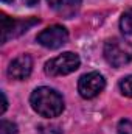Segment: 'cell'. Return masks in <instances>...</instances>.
<instances>
[{
    "instance_id": "6da1fadb",
    "label": "cell",
    "mask_w": 132,
    "mask_h": 134,
    "mask_svg": "<svg viewBox=\"0 0 132 134\" xmlns=\"http://www.w3.org/2000/svg\"><path fill=\"white\" fill-rule=\"evenodd\" d=\"M30 103L34 111L42 117H58L64 111L62 95L50 87H37L30 97Z\"/></svg>"
},
{
    "instance_id": "7a4b0ae2",
    "label": "cell",
    "mask_w": 132,
    "mask_h": 134,
    "mask_svg": "<svg viewBox=\"0 0 132 134\" xmlns=\"http://www.w3.org/2000/svg\"><path fill=\"white\" fill-rule=\"evenodd\" d=\"M104 58L113 67L129 64L132 61V44L120 37L109 39L104 44Z\"/></svg>"
},
{
    "instance_id": "3957f363",
    "label": "cell",
    "mask_w": 132,
    "mask_h": 134,
    "mask_svg": "<svg viewBox=\"0 0 132 134\" xmlns=\"http://www.w3.org/2000/svg\"><path fill=\"white\" fill-rule=\"evenodd\" d=\"M81 64L79 56L76 53L71 52H65L50 61H47L45 64V73L50 76H62V75H68L71 72H75Z\"/></svg>"
},
{
    "instance_id": "277c9868",
    "label": "cell",
    "mask_w": 132,
    "mask_h": 134,
    "mask_svg": "<svg viewBox=\"0 0 132 134\" xmlns=\"http://www.w3.org/2000/svg\"><path fill=\"white\" fill-rule=\"evenodd\" d=\"M106 87V80L98 72H90L86 73L79 78L78 81V92L82 98H93Z\"/></svg>"
},
{
    "instance_id": "5b68a950",
    "label": "cell",
    "mask_w": 132,
    "mask_h": 134,
    "mask_svg": "<svg viewBox=\"0 0 132 134\" xmlns=\"http://www.w3.org/2000/svg\"><path fill=\"white\" fill-rule=\"evenodd\" d=\"M37 42L45 48H59L68 41V31L61 25H53L37 34Z\"/></svg>"
},
{
    "instance_id": "8992f818",
    "label": "cell",
    "mask_w": 132,
    "mask_h": 134,
    "mask_svg": "<svg viewBox=\"0 0 132 134\" xmlns=\"http://www.w3.org/2000/svg\"><path fill=\"white\" fill-rule=\"evenodd\" d=\"M33 70V59L30 55L17 56L8 67V76L13 80H25Z\"/></svg>"
},
{
    "instance_id": "52a82bcc",
    "label": "cell",
    "mask_w": 132,
    "mask_h": 134,
    "mask_svg": "<svg viewBox=\"0 0 132 134\" xmlns=\"http://www.w3.org/2000/svg\"><path fill=\"white\" fill-rule=\"evenodd\" d=\"M39 20H28V22H25V20H11V19H8L6 16H3L2 17V31H3V42H6L11 36L14 37V36H17V34L23 33V31H27L28 30V27H31L34 24H37Z\"/></svg>"
},
{
    "instance_id": "ba28073f",
    "label": "cell",
    "mask_w": 132,
    "mask_h": 134,
    "mask_svg": "<svg viewBox=\"0 0 132 134\" xmlns=\"http://www.w3.org/2000/svg\"><path fill=\"white\" fill-rule=\"evenodd\" d=\"M50 8H53L56 13L65 16V17H70L73 16L79 6H81V0H47Z\"/></svg>"
},
{
    "instance_id": "9c48e42d",
    "label": "cell",
    "mask_w": 132,
    "mask_h": 134,
    "mask_svg": "<svg viewBox=\"0 0 132 134\" xmlns=\"http://www.w3.org/2000/svg\"><path fill=\"white\" fill-rule=\"evenodd\" d=\"M120 28L124 34H132V8L123 14L120 20Z\"/></svg>"
},
{
    "instance_id": "30bf717a",
    "label": "cell",
    "mask_w": 132,
    "mask_h": 134,
    "mask_svg": "<svg viewBox=\"0 0 132 134\" xmlns=\"http://www.w3.org/2000/svg\"><path fill=\"white\" fill-rule=\"evenodd\" d=\"M120 91H121L123 95L131 97L132 98V75L126 76V78H123V80L120 81Z\"/></svg>"
},
{
    "instance_id": "8fae6325",
    "label": "cell",
    "mask_w": 132,
    "mask_h": 134,
    "mask_svg": "<svg viewBox=\"0 0 132 134\" xmlns=\"http://www.w3.org/2000/svg\"><path fill=\"white\" fill-rule=\"evenodd\" d=\"M0 134H17V125L13 122H8V120H2Z\"/></svg>"
},
{
    "instance_id": "7c38bea8",
    "label": "cell",
    "mask_w": 132,
    "mask_h": 134,
    "mask_svg": "<svg viewBox=\"0 0 132 134\" xmlns=\"http://www.w3.org/2000/svg\"><path fill=\"white\" fill-rule=\"evenodd\" d=\"M118 134H132V122L131 120H121L118 123Z\"/></svg>"
},
{
    "instance_id": "4fadbf2b",
    "label": "cell",
    "mask_w": 132,
    "mask_h": 134,
    "mask_svg": "<svg viewBox=\"0 0 132 134\" xmlns=\"http://www.w3.org/2000/svg\"><path fill=\"white\" fill-rule=\"evenodd\" d=\"M2 100H3V104H2V114L6 111V106H8V101H6V97H5V92H2Z\"/></svg>"
},
{
    "instance_id": "5bb4252c",
    "label": "cell",
    "mask_w": 132,
    "mask_h": 134,
    "mask_svg": "<svg viewBox=\"0 0 132 134\" xmlns=\"http://www.w3.org/2000/svg\"><path fill=\"white\" fill-rule=\"evenodd\" d=\"M23 2H25V3H27L28 6H34V5H36V3H37L39 0H23Z\"/></svg>"
},
{
    "instance_id": "9a60e30c",
    "label": "cell",
    "mask_w": 132,
    "mask_h": 134,
    "mask_svg": "<svg viewBox=\"0 0 132 134\" xmlns=\"http://www.w3.org/2000/svg\"><path fill=\"white\" fill-rule=\"evenodd\" d=\"M2 2H3V3H11L13 0H2Z\"/></svg>"
}]
</instances>
